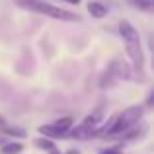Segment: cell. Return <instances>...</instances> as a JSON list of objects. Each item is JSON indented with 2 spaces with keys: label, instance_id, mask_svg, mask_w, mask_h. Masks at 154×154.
<instances>
[{
  "label": "cell",
  "instance_id": "cell-1",
  "mask_svg": "<svg viewBox=\"0 0 154 154\" xmlns=\"http://www.w3.org/2000/svg\"><path fill=\"white\" fill-rule=\"evenodd\" d=\"M143 113H144L143 105H131V107H127L123 113H119L117 117H113V119L109 121L107 127L96 131L94 135H100V137H117V135H123V133L129 131L133 125L139 123L140 117H143Z\"/></svg>",
  "mask_w": 154,
  "mask_h": 154
},
{
  "label": "cell",
  "instance_id": "cell-6",
  "mask_svg": "<svg viewBox=\"0 0 154 154\" xmlns=\"http://www.w3.org/2000/svg\"><path fill=\"white\" fill-rule=\"evenodd\" d=\"M37 131L41 133L43 137H47V139H59V137H64L63 133H60V131H59V129H57L53 123H51V125H41V127H39Z\"/></svg>",
  "mask_w": 154,
  "mask_h": 154
},
{
  "label": "cell",
  "instance_id": "cell-8",
  "mask_svg": "<svg viewBox=\"0 0 154 154\" xmlns=\"http://www.w3.org/2000/svg\"><path fill=\"white\" fill-rule=\"evenodd\" d=\"M53 125H55L63 135H68V131H70V127H72V119L70 117H63V119H57Z\"/></svg>",
  "mask_w": 154,
  "mask_h": 154
},
{
  "label": "cell",
  "instance_id": "cell-12",
  "mask_svg": "<svg viewBox=\"0 0 154 154\" xmlns=\"http://www.w3.org/2000/svg\"><path fill=\"white\" fill-rule=\"evenodd\" d=\"M102 154H123V152H119V150H103Z\"/></svg>",
  "mask_w": 154,
  "mask_h": 154
},
{
  "label": "cell",
  "instance_id": "cell-9",
  "mask_svg": "<svg viewBox=\"0 0 154 154\" xmlns=\"http://www.w3.org/2000/svg\"><path fill=\"white\" fill-rule=\"evenodd\" d=\"M23 150V144L22 143H8V144H4L2 146V154H20Z\"/></svg>",
  "mask_w": 154,
  "mask_h": 154
},
{
  "label": "cell",
  "instance_id": "cell-10",
  "mask_svg": "<svg viewBox=\"0 0 154 154\" xmlns=\"http://www.w3.org/2000/svg\"><path fill=\"white\" fill-rule=\"evenodd\" d=\"M129 2L133 4V6H137V8H140V10H152V6H154V0H129Z\"/></svg>",
  "mask_w": 154,
  "mask_h": 154
},
{
  "label": "cell",
  "instance_id": "cell-13",
  "mask_svg": "<svg viewBox=\"0 0 154 154\" xmlns=\"http://www.w3.org/2000/svg\"><path fill=\"white\" fill-rule=\"evenodd\" d=\"M64 2H68V4H80V0H64Z\"/></svg>",
  "mask_w": 154,
  "mask_h": 154
},
{
  "label": "cell",
  "instance_id": "cell-3",
  "mask_svg": "<svg viewBox=\"0 0 154 154\" xmlns=\"http://www.w3.org/2000/svg\"><path fill=\"white\" fill-rule=\"evenodd\" d=\"M18 6L22 8H27L31 12H37V14H43V16H49V18H55V20H63V22H78V16L72 14L68 10H63V8H57L49 2H41V0H18Z\"/></svg>",
  "mask_w": 154,
  "mask_h": 154
},
{
  "label": "cell",
  "instance_id": "cell-14",
  "mask_svg": "<svg viewBox=\"0 0 154 154\" xmlns=\"http://www.w3.org/2000/svg\"><path fill=\"white\" fill-rule=\"evenodd\" d=\"M51 154H59V152H57V148H55V150H51Z\"/></svg>",
  "mask_w": 154,
  "mask_h": 154
},
{
  "label": "cell",
  "instance_id": "cell-5",
  "mask_svg": "<svg viewBox=\"0 0 154 154\" xmlns=\"http://www.w3.org/2000/svg\"><path fill=\"white\" fill-rule=\"evenodd\" d=\"M0 131L4 133V135H8V137H18V139H23V137L27 135L26 133V129H20V127H12V125H8L6 121L0 117Z\"/></svg>",
  "mask_w": 154,
  "mask_h": 154
},
{
  "label": "cell",
  "instance_id": "cell-2",
  "mask_svg": "<svg viewBox=\"0 0 154 154\" xmlns=\"http://www.w3.org/2000/svg\"><path fill=\"white\" fill-rule=\"evenodd\" d=\"M119 33L125 41V49H127L129 57L133 59L137 68H143L144 64V55H143V49H140V37H139V31L133 27V23L129 22H121L119 23Z\"/></svg>",
  "mask_w": 154,
  "mask_h": 154
},
{
  "label": "cell",
  "instance_id": "cell-4",
  "mask_svg": "<svg viewBox=\"0 0 154 154\" xmlns=\"http://www.w3.org/2000/svg\"><path fill=\"white\" fill-rule=\"evenodd\" d=\"M102 117H103V111H102V107H98L92 115H88L74 131H70V137L72 139H88V137H92L98 131V125L102 123Z\"/></svg>",
  "mask_w": 154,
  "mask_h": 154
},
{
  "label": "cell",
  "instance_id": "cell-11",
  "mask_svg": "<svg viewBox=\"0 0 154 154\" xmlns=\"http://www.w3.org/2000/svg\"><path fill=\"white\" fill-rule=\"evenodd\" d=\"M35 144H37L39 148H43V150H55V143H53L51 139H37L35 140Z\"/></svg>",
  "mask_w": 154,
  "mask_h": 154
},
{
  "label": "cell",
  "instance_id": "cell-7",
  "mask_svg": "<svg viewBox=\"0 0 154 154\" xmlns=\"http://www.w3.org/2000/svg\"><path fill=\"white\" fill-rule=\"evenodd\" d=\"M88 12H90L94 18H103V16L107 14L105 6H103V4H100V2H90V4H88Z\"/></svg>",
  "mask_w": 154,
  "mask_h": 154
}]
</instances>
